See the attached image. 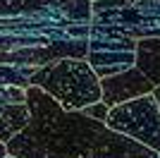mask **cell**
Masks as SVG:
<instances>
[{
  "instance_id": "obj_1",
  "label": "cell",
  "mask_w": 160,
  "mask_h": 158,
  "mask_svg": "<svg viewBox=\"0 0 160 158\" xmlns=\"http://www.w3.org/2000/svg\"><path fill=\"white\" fill-rule=\"evenodd\" d=\"M27 105L29 122L7 141L14 158H158V151L105 122L65 110L41 86H27Z\"/></svg>"
},
{
  "instance_id": "obj_2",
  "label": "cell",
  "mask_w": 160,
  "mask_h": 158,
  "mask_svg": "<svg viewBox=\"0 0 160 158\" xmlns=\"http://www.w3.org/2000/svg\"><path fill=\"white\" fill-rule=\"evenodd\" d=\"M91 0H0V65L86 58Z\"/></svg>"
},
{
  "instance_id": "obj_3",
  "label": "cell",
  "mask_w": 160,
  "mask_h": 158,
  "mask_svg": "<svg viewBox=\"0 0 160 158\" xmlns=\"http://www.w3.org/2000/svg\"><path fill=\"white\" fill-rule=\"evenodd\" d=\"M31 86H41L65 110H81L100 101V77L86 58H60L41 65Z\"/></svg>"
},
{
  "instance_id": "obj_4",
  "label": "cell",
  "mask_w": 160,
  "mask_h": 158,
  "mask_svg": "<svg viewBox=\"0 0 160 158\" xmlns=\"http://www.w3.org/2000/svg\"><path fill=\"white\" fill-rule=\"evenodd\" d=\"M136 39L110 22H91L86 60L100 79L134 67Z\"/></svg>"
},
{
  "instance_id": "obj_5",
  "label": "cell",
  "mask_w": 160,
  "mask_h": 158,
  "mask_svg": "<svg viewBox=\"0 0 160 158\" xmlns=\"http://www.w3.org/2000/svg\"><path fill=\"white\" fill-rule=\"evenodd\" d=\"M105 125L160 153V105L153 93L112 105L108 110Z\"/></svg>"
},
{
  "instance_id": "obj_6",
  "label": "cell",
  "mask_w": 160,
  "mask_h": 158,
  "mask_svg": "<svg viewBox=\"0 0 160 158\" xmlns=\"http://www.w3.org/2000/svg\"><path fill=\"white\" fill-rule=\"evenodd\" d=\"M91 22L117 24L134 39H160V0H91Z\"/></svg>"
},
{
  "instance_id": "obj_7",
  "label": "cell",
  "mask_w": 160,
  "mask_h": 158,
  "mask_svg": "<svg viewBox=\"0 0 160 158\" xmlns=\"http://www.w3.org/2000/svg\"><path fill=\"white\" fill-rule=\"evenodd\" d=\"M153 89H155V84L141 70L129 67L124 72H117V74L100 79V101L112 108V105L124 103L129 98H136V96H143V93H153Z\"/></svg>"
},
{
  "instance_id": "obj_8",
  "label": "cell",
  "mask_w": 160,
  "mask_h": 158,
  "mask_svg": "<svg viewBox=\"0 0 160 158\" xmlns=\"http://www.w3.org/2000/svg\"><path fill=\"white\" fill-rule=\"evenodd\" d=\"M134 67L141 70L155 86L160 84V39L146 36V39H136V58Z\"/></svg>"
},
{
  "instance_id": "obj_9",
  "label": "cell",
  "mask_w": 160,
  "mask_h": 158,
  "mask_svg": "<svg viewBox=\"0 0 160 158\" xmlns=\"http://www.w3.org/2000/svg\"><path fill=\"white\" fill-rule=\"evenodd\" d=\"M38 67L31 65H0V86H31V79Z\"/></svg>"
},
{
  "instance_id": "obj_10",
  "label": "cell",
  "mask_w": 160,
  "mask_h": 158,
  "mask_svg": "<svg viewBox=\"0 0 160 158\" xmlns=\"http://www.w3.org/2000/svg\"><path fill=\"white\" fill-rule=\"evenodd\" d=\"M10 103H27V89H22V86H0V115Z\"/></svg>"
},
{
  "instance_id": "obj_11",
  "label": "cell",
  "mask_w": 160,
  "mask_h": 158,
  "mask_svg": "<svg viewBox=\"0 0 160 158\" xmlns=\"http://www.w3.org/2000/svg\"><path fill=\"white\" fill-rule=\"evenodd\" d=\"M108 110H110V105H105L103 101H96V103L86 105V108H81V113H84V115H88V118H93V120H100V122H105Z\"/></svg>"
},
{
  "instance_id": "obj_12",
  "label": "cell",
  "mask_w": 160,
  "mask_h": 158,
  "mask_svg": "<svg viewBox=\"0 0 160 158\" xmlns=\"http://www.w3.org/2000/svg\"><path fill=\"white\" fill-rule=\"evenodd\" d=\"M5 156H7V144L0 141V158H5Z\"/></svg>"
},
{
  "instance_id": "obj_13",
  "label": "cell",
  "mask_w": 160,
  "mask_h": 158,
  "mask_svg": "<svg viewBox=\"0 0 160 158\" xmlns=\"http://www.w3.org/2000/svg\"><path fill=\"white\" fill-rule=\"evenodd\" d=\"M153 96H155V101H158V105H160V84L153 89Z\"/></svg>"
},
{
  "instance_id": "obj_14",
  "label": "cell",
  "mask_w": 160,
  "mask_h": 158,
  "mask_svg": "<svg viewBox=\"0 0 160 158\" xmlns=\"http://www.w3.org/2000/svg\"><path fill=\"white\" fill-rule=\"evenodd\" d=\"M5 158H14V156H10V153H7V156H5Z\"/></svg>"
},
{
  "instance_id": "obj_15",
  "label": "cell",
  "mask_w": 160,
  "mask_h": 158,
  "mask_svg": "<svg viewBox=\"0 0 160 158\" xmlns=\"http://www.w3.org/2000/svg\"><path fill=\"white\" fill-rule=\"evenodd\" d=\"M127 3H136V0H127Z\"/></svg>"
},
{
  "instance_id": "obj_16",
  "label": "cell",
  "mask_w": 160,
  "mask_h": 158,
  "mask_svg": "<svg viewBox=\"0 0 160 158\" xmlns=\"http://www.w3.org/2000/svg\"><path fill=\"white\" fill-rule=\"evenodd\" d=\"M158 158H160V153H158Z\"/></svg>"
}]
</instances>
